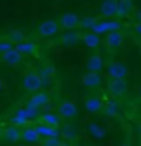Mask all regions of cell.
Instances as JSON below:
<instances>
[{"label":"cell","mask_w":141,"mask_h":146,"mask_svg":"<svg viewBox=\"0 0 141 146\" xmlns=\"http://www.w3.org/2000/svg\"><path fill=\"white\" fill-rule=\"evenodd\" d=\"M108 79H123L126 80L130 76V67L125 61H110L105 67Z\"/></svg>","instance_id":"obj_1"},{"label":"cell","mask_w":141,"mask_h":146,"mask_svg":"<svg viewBox=\"0 0 141 146\" xmlns=\"http://www.w3.org/2000/svg\"><path fill=\"white\" fill-rule=\"evenodd\" d=\"M97 18H94V17H84L82 18V21H81V27L82 28H89V31L92 30V28L95 27V23H97Z\"/></svg>","instance_id":"obj_30"},{"label":"cell","mask_w":141,"mask_h":146,"mask_svg":"<svg viewBox=\"0 0 141 146\" xmlns=\"http://www.w3.org/2000/svg\"><path fill=\"white\" fill-rule=\"evenodd\" d=\"M87 131H89V135L95 139H103L107 136V130H105L100 123H97V121H90V123H89Z\"/></svg>","instance_id":"obj_24"},{"label":"cell","mask_w":141,"mask_h":146,"mask_svg":"<svg viewBox=\"0 0 141 146\" xmlns=\"http://www.w3.org/2000/svg\"><path fill=\"white\" fill-rule=\"evenodd\" d=\"M118 13V0H103L99 7V15L105 20H112Z\"/></svg>","instance_id":"obj_11"},{"label":"cell","mask_w":141,"mask_h":146,"mask_svg":"<svg viewBox=\"0 0 141 146\" xmlns=\"http://www.w3.org/2000/svg\"><path fill=\"white\" fill-rule=\"evenodd\" d=\"M121 146H133V145H131V143H123Z\"/></svg>","instance_id":"obj_36"},{"label":"cell","mask_w":141,"mask_h":146,"mask_svg":"<svg viewBox=\"0 0 141 146\" xmlns=\"http://www.w3.org/2000/svg\"><path fill=\"white\" fill-rule=\"evenodd\" d=\"M61 138H64L66 141H75L77 139V130H75L74 125L71 123H66V125L61 126Z\"/></svg>","instance_id":"obj_25"},{"label":"cell","mask_w":141,"mask_h":146,"mask_svg":"<svg viewBox=\"0 0 141 146\" xmlns=\"http://www.w3.org/2000/svg\"><path fill=\"white\" fill-rule=\"evenodd\" d=\"M59 31H61V25H59V21L54 20V18L41 21L40 25L36 27V35L40 38H53L56 35H59Z\"/></svg>","instance_id":"obj_3"},{"label":"cell","mask_w":141,"mask_h":146,"mask_svg":"<svg viewBox=\"0 0 141 146\" xmlns=\"http://www.w3.org/2000/svg\"><path fill=\"white\" fill-rule=\"evenodd\" d=\"M103 107H105V104H103L102 97H99V95H89L84 102V108L89 113H100L103 112Z\"/></svg>","instance_id":"obj_13"},{"label":"cell","mask_w":141,"mask_h":146,"mask_svg":"<svg viewBox=\"0 0 141 146\" xmlns=\"http://www.w3.org/2000/svg\"><path fill=\"white\" fill-rule=\"evenodd\" d=\"M40 123H44L48 126H53V128H61V123H62V118L59 117V113L54 112H41L40 118H38Z\"/></svg>","instance_id":"obj_15"},{"label":"cell","mask_w":141,"mask_h":146,"mask_svg":"<svg viewBox=\"0 0 141 146\" xmlns=\"http://www.w3.org/2000/svg\"><path fill=\"white\" fill-rule=\"evenodd\" d=\"M12 49H15V44L12 41H8L7 38H2V40H0V54H2V56L5 53H8V51H12Z\"/></svg>","instance_id":"obj_29"},{"label":"cell","mask_w":141,"mask_h":146,"mask_svg":"<svg viewBox=\"0 0 141 146\" xmlns=\"http://www.w3.org/2000/svg\"><path fill=\"white\" fill-rule=\"evenodd\" d=\"M81 84L85 89H94V90H99L102 86H103V79L99 72H84L81 77Z\"/></svg>","instance_id":"obj_9"},{"label":"cell","mask_w":141,"mask_h":146,"mask_svg":"<svg viewBox=\"0 0 141 146\" xmlns=\"http://www.w3.org/2000/svg\"><path fill=\"white\" fill-rule=\"evenodd\" d=\"M21 141H25L28 145H36L41 141V136L34 126H26V128H23V133H21Z\"/></svg>","instance_id":"obj_21"},{"label":"cell","mask_w":141,"mask_h":146,"mask_svg":"<svg viewBox=\"0 0 141 146\" xmlns=\"http://www.w3.org/2000/svg\"><path fill=\"white\" fill-rule=\"evenodd\" d=\"M130 90V84L128 80L123 79H108L107 77V92L113 97V99H120L125 97Z\"/></svg>","instance_id":"obj_4"},{"label":"cell","mask_w":141,"mask_h":146,"mask_svg":"<svg viewBox=\"0 0 141 146\" xmlns=\"http://www.w3.org/2000/svg\"><path fill=\"white\" fill-rule=\"evenodd\" d=\"M49 104V94L46 90H40V92L33 94L30 99L26 100V107L28 108H33V110H40Z\"/></svg>","instance_id":"obj_7"},{"label":"cell","mask_w":141,"mask_h":146,"mask_svg":"<svg viewBox=\"0 0 141 146\" xmlns=\"http://www.w3.org/2000/svg\"><path fill=\"white\" fill-rule=\"evenodd\" d=\"M118 110H120L118 102L115 99H112V100H108L107 104H105V107H103V115L108 117V118H113V117L118 115Z\"/></svg>","instance_id":"obj_26"},{"label":"cell","mask_w":141,"mask_h":146,"mask_svg":"<svg viewBox=\"0 0 141 146\" xmlns=\"http://www.w3.org/2000/svg\"><path fill=\"white\" fill-rule=\"evenodd\" d=\"M125 43V35L121 33L120 30L118 31H110L108 35H105V44H107L108 49H118V48L123 46Z\"/></svg>","instance_id":"obj_14"},{"label":"cell","mask_w":141,"mask_h":146,"mask_svg":"<svg viewBox=\"0 0 141 146\" xmlns=\"http://www.w3.org/2000/svg\"><path fill=\"white\" fill-rule=\"evenodd\" d=\"M58 21H59V25H61V28L62 30H75V28H79L81 27V21H82V18L79 17L77 13H74V12H66V13H62L58 18Z\"/></svg>","instance_id":"obj_6"},{"label":"cell","mask_w":141,"mask_h":146,"mask_svg":"<svg viewBox=\"0 0 141 146\" xmlns=\"http://www.w3.org/2000/svg\"><path fill=\"white\" fill-rule=\"evenodd\" d=\"M21 84H23V89L26 90L28 94H36L43 90V82H41V76L36 71H28L25 72L23 79H21Z\"/></svg>","instance_id":"obj_2"},{"label":"cell","mask_w":141,"mask_h":146,"mask_svg":"<svg viewBox=\"0 0 141 146\" xmlns=\"http://www.w3.org/2000/svg\"><path fill=\"white\" fill-rule=\"evenodd\" d=\"M131 13H134L133 0H118V13H117V18H126Z\"/></svg>","instance_id":"obj_22"},{"label":"cell","mask_w":141,"mask_h":146,"mask_svg":"<svg viewBox=\"0 0 141 146\" xmlns=\"http://www.w3.org/2000/svg\"><path fill=\"white\" fill-rule=\"evenodd\" d=\"M82 44L90 48V49H99V46L102 44V40L94 31H84L82 33Z\"/></svg>","instance_id":"obj_20"},{"label":"cell","mask_w":141,"mask_h":146,"mask_svg":"<svg viewBox=\"0 0 141 146\" xmlns=\"http://www.w3.org/2000/svg\"><path fill=\"white\" fill-rule=\"evenodd\" d=\"M0 139H3V130H2V126H0Z\"/></svg>","instance_id":"obj_35"},{"label":"cell","mask_w":141,"mask_h":146,"mask_svg":"<svg viewBox=\"0 0 141 146\" xmlns=\"http://www.w3.org/2000/svg\"><path fill=\"white\" fill-rule=\"evenodd\" d=\"M5 87H7V86H5V80L0 77V92H3V90H5Z\"/></svg>","instance_id":"obj_34"},{"label":"cell","mask_w":141,"mask_h":146,"mask_svg":"<svg viewBox=\"0 0 141 146\" xmlns=\"http://www.w3.org/2000/svg\"><path fill=\"white\" fill-rule=\"evenodd\" d=\"M34 128L40 133L41 138H61V128H53V126H48L44 123H36Z\"/></svg>","instance_id":"obj_16"},{"label":"cell","mask_w":141,"mask_h":146,"mask_svg":"<svg viewBox=\"0 0 141 146\" xmlns=\"http://www.w3.org/2000/svg\"><path fill=\"white\" fill-rule=\"evenodd\" d=\"M5 38H7L8 41H12L15 46L20 44V43H23V41H26V36H25V33H23L21 30H10Z\"/></svg>","instance_id":"obj_28"},{"label":"cell","mask_w":141,"mask_h":146,"mask_svg":"<svg viewBox=\"0 0 141 146\" xmlns=\"http://www.w3.org/2000/svg\"><path fill=\"white\" fill-rule=\"evenodd\" d=\"M134 18H136L138 23H141V8H138V10L134 12Z\"/></svg>","instance_id":"obj_33"},{"label":"cell","mask_w":141,"mask_h":146,"mask_svg":"<svg viewBox=\"0 0 141 146\" xmlns=\"http://www.w3.org/2000/svg\"><path fill=\"white\" fill-rule=\"evenodd\" d=\"M133 31L136 35H140V36H141V23H138V21L134 23V25H133Z\"/></svg>","instance_id":"obj_32"},{"label":"cell","mask_w":141,"mask_h":146,"mask_svg":"<svg viewBox=\"0 0 141 146\" xmlns=\"http://www.w3.org/2000/svg\"><path fill=\"white\" fill-rule=\"evenodd\" d=\"M15 49L21 54V56H36L38 54V44L31 40H26L20 43V44H17Z\"/></svg>","instance_id":"obj_18"},{"label":"cell","mask_w":141,"mask_h":146,"mask_svg":"<svg viewBox=\"0 0 141 146\" xmlns=\"http://www.w3.org/2000/svg\"><path fill=\"white\" fill-rule=\"evenodd\" d=\"M43 146H64V143L61 141V138H44L41 141Z\"/></svg>","instance_id":"obj_31"},{"label":"cell","mask_w":141,"mask_h":146,"mask_svg":"<svg viewBox=\"0 0 141 146\" xmlns=\"http://www.w3.org/2000/svg\"><path fill=\"white\" fill-rule=\"evenodd\" d=\"M82 43V33L81 31H66V33H62L59 38H56L53 41L54 46H75V44H79Z\"/></svg>","instance_id":"obj_5"},{"label":"cell","mask_w":141,"mask_h":146,"mask_svg":"<svg viewBox=\"0 0 141 146\" xmlns=\"http://www.w3.org/2000/svg\"><path fill=\"white\" fill-rule=\"evenodd\" d=\"M2 62L5 64V66H18L23 62V56H21L17 49H12V51H8L2 56Z\"/></svg>","instance_id":"obj_23"},{"label":"cell","mask_w":141,"mask_h":146,"mask_svg":"<svg viewBox=\"0 0 141 146\" xmlns=\"http://www.w3.org/2000/svg\"><path fill=\"white\" fill-rule=\"evenodd\" d=\"M138 95H140V99H141V86H140V89H138Z\"/></svg>","instance_id":"obj_37"},{"label":"cell","mask_w":141,"mask_h":146,"mask_svg":"<svg viewBox=\"0 0 141 146\" xmlns=\"http://www.w3.org/2000/svg\"><path fill=\"white\" fill-rule=\"evenodd\" d=\"M38 74H40L43 79H51L56 76V67L53 64H49V62H44V64H41L40 69H38Z\"/></svg>","instance_id":"obj_27"},{"label":"cell","mask_w":141,"mask_h":146,"mask_svg":"<svg viewBox=\"0 0 141 146\" xmlns=\"http://www.w3.org/2000/svg\"><path fill=\"white\" fill-rule=\"evenodd\" d=\"M120 30V21L117 20H99L95 27L90 30L97 35H108L110 31H118Z\"/></svg>","instance_id":"obj_10"},{"label":"cell","mask_w":141,"mask_h":146,"mask_svg":"<svg viewBox=\"0 0 141 146\" xmlns=\"http://www.w3.org/2000/svg\"><path fill=\"white\" fill-rule=\"evenodd\" d=\"M85 67H87V72H99L100 74L103 71V67H107V66H105V61H103V58H102L100 54L92 53L89 56L87 62H85Z\"/></svg>","instance_id":"obj_12"},{"label":"cell","mask_w":141,"mask_h":146,"mask_svg":"<svg viewBox=\"0 0 141 146\" xmlns=\"http://www.w3.org/2000/svg\"><path fill=\"white\" fill-rule=\"evenodd\" d=\"M140 56H141V44H140Z\"/></svg>","instance_id":"obj_38"},{"label":"cell","mask_w":141,"mask_h":146,"mask_svg":"<svg viewBox=\"0 0 141 146\" xmlns=\"http://www.w3.org/2000/svg\"><path fill=\"white\" fill-rule=\"evenodd\" d=\"M30 123V118L26 115V108H18L13 113V117H10V125H15L18 128H26Z\"/></svg>","instance_id":"obj_17"},{"label":"cell","mask_w":141,"mask_h":146,"mask_svg":"<svg viewBox=\"0 0 141 146\" xmlns=\"http://www.w3.org/2000/svg\"><path fill=\"white\" fill-rule=\"evenodd\" d=\"M58 113H59L61 118L71 120V118H75L77 117L79 108H77L74 100H62L59 105H58Z\"/></svg>","instance_id":"obj_8"},{"label":"cell","mask_w":141,"mask_h":146,"mask_svg":"<svg viewBox=\"0 0 141 146\" xmlns=\"http://www.w3.org/2000/svg\"><path fill=\"white\" fill-rule=\"evenodd\" d=\"M21 133H23L21 128H18L15 125H8L3 130V139L7 143H18V141H21Z\"/></svg>","instance_id":"obj_19"}]
</instances>
